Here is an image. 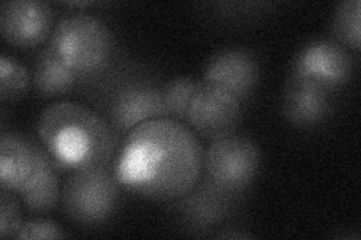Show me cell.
Listing matches in <instances>:
<instances>
[{
	"label": "cell",
	"mask_w": 361,
	"mask_h": 240,
	"mask_svg": "<svg viewBox=\"0 0 361 240\" xmlns=\"http://www.w3.org/2000/svg\"><path fill=\"white\" fill-rule=\"evenodd\" d=\"M111 170L121 188L134 196L172 203L197 185L203 173V149L184 122L158 118L123 137Z\"/></svg>",
	"instance_id": "cell-1"
},
{
	"label": "cell",
	"mask_w": 361,
	"mask_h": 240,
	"mask_svg": "<svg viewBox=\"0 0 361 240\" xmlns=\"http://www.w3.org/2000/svg\"><path fill=\"white\" fill-rule=\"evenodd\" d=\"M37 135L59 173L111 165L118 132L103 114L74 101H56L37 122Z\"/></svg>",
	"instance_id": "cell-2"
},
{
	"label": "cell",
	"mask_w": 361,
	"mask_h": 240,
	"mask_svg": "<svg viewBox=\"0 0 361 240\" xmlns=\"http://www.w3.org/2000/svg\"><path fill=\"white\" fill-rule=\"evenodd\" d=\"M49 47L80 82L109 72L116 61V38L106 23L90 14H73L54 25Z\"/></svg>",
	"instance_id": "cell-3"
},
{
	"label": "cell",
	"mask_w": 361,
	"mask_h": 240,
	"mask_svg": "<svg viewBox=\"0 0 361 240\" xmlns=\"http://www.w3.org/2000/svg\"><path fill=\"white\" fill-rule=\"evenodd\" d=\"M121 185L111 165L73 171L61 191V208L71 222L98 227L115 215Z\"/></svg>",
	"instance_id": "cell-4"
},
{
	"label": "cell",
	"mask_w": 361,
	"mask_h": 240,
	"mask_svg": "<svg viewBox=\"0 0 361 240\" xmlns=\"http://www.w3.org/2000/svg\"><path fill=\"white\" fill-rule=\"evenodd\" d=\"M259 170L261 151L252 139L241 134L212 140L203 152L205 179L238 196L256 180Z\"/></svg>",
	"instance_id": "cell-5"
},
{
	"label": "cell",
	"mask_w": 361,
	"mask_h": 240,
	"mask_svg": "<svg viewBox=\"0 0 361 240\" xmlns=\"http://www.w3.org/2000/svg\"><path fill=\"white\" fill-rule=\"evenodd\" d=\"M104 118L118 135H127L143 122L167 118L161 87L145 77L123 78L110 90Z\"/></svg>",
	"instance_id": "cell-6"
},
{
	"label": "cell",
	"mask_w": 361,
	"mask_h": 240,
	"mask_svg": "<svg viewBox=\"0 0 361 240\" xmlns=\"http://www.w3.org/2000/svg\"><path fill=\"white\" fill-rule=\"evenodd\" d=\"M243 118V101L221 86L202 82L185 113V125L208 141L233 134Z\"/></svg>",
	"instance_id": "cell-7"
},
{
	"label": "cell",
	"mask_w": 361,
	"mask_h": 240,
	"mask_svg": "<svg viewBox=\"0 0 361 240\" xmlns=\"http://www.w3.org/2000/svg\"><path fill=\"white\" fill-rule=\"evenodd\" d=\"M238 197V194L226 191L205 179L199 180L187 196L172 203L180 224L193 233L207 234L231 220Z\"/></svg>",
	"instance_id": "cell-8"
},
{
	"label": "cell",
	"mask_w": 361,
	"mask_h": 240,
	"mask_svg": "<svg viewBox=\"0 0 361 240\" xmlns=\"http://www.w3.org/2000/svg\"><path fill=\"white\" fill-rule=\"evenodd\" d=\"M290 72L336 92L351 80L354 57L351 51L333 39H314L300 49Z\"/></svg>",
	"instance_id": "cell-9"
},
{
	"label": "cell",
	"mask_w": 361,
	"mask_h": 240,
	"mask_svg": "<svg viewBox=\"0 0 361 240\" xmlns=\"http://www.w3.org/2000/svg\"><path fill=\"white\" fill-rule=\"evenodd\" d=\"M53 29V9L39 0H8L0 6V33L11 47L35 49Z\"/></svg>",
	"instance_id": "cell-10"
},
{
	"label": "cell",
	"mask_w": 361,
	"mask_h": 240,
	"mask_svg": "<svg viewBox=\"0 0 361 240\" xmlns=\"http://www.w3.org/2000/svg\"><path fill=\"white\" fill-rule=\"evenodd\" d=\"M333 96V90L290 72L281 98V111L286 120L298 128H316L329 119Z\"/></svg>",
	"instance_id": "cell-11"
},
{
	"label": "cell",
	"mask_w": 361,
	"mask_h": 240,
	"mask_svg": "<svg viewBox=\"0 0 361 240\" xmlns=\"http://www.w3.org/2000/svg\"><path fill=\"white\" fill-rule=\"evenodd\" d=\"M256 56L243 47H229L209 57L202 72V82L229 90L241 101L250 96L259 83Z\"/></svg>",
	"instance_id": "cell-12"
},
{
	"label": "cell",
	"mask_w": 361,
	"mask_h": 240,
	"mask_svg": "<svg viewBox=\"0 0 361 240\" xmlns=\"http://www.w3.org/2000/svg\"><path fill=\"white\" fill-rule=\"evenodd\" d=\"M42 153L41 144L29 141L17 132L0 137V185L18 194L35 175Z\"/></svg>",
	"instance_id": "cell-13"
},
{
	"label": "cell",
	"mask_w": 361,
	"mask_h": 240,
	"mask_svg": "<svg viewBox=\"0 0 361 240\" xmlns=\"http://www.w3.org/2000/svg\"><path fill=\"white\" fill-rule=\"evenodd\" d=\"M58 175L59 170L54 167L50 156L42 149L35 175L16 196L29 212L47 213L53 210L61 200Z\"/></svg>",
	"instance_id": "cell-14"
},
{
	"label": "cell",
	"mask_w": 361,
	"mask_h": 240,
	"mask_svg": "<svg viewBox=\"0 0 361 240\" xmlns=\"http://www.w3.org/2000/svg\"><path fill=\"white\" fill-rule=\"evenodd\" d=\"M30 75L33 89L42 98L63 96L80 83L78 77L51 51L49 45L35 57Z\"/></svg>",
	"instance_id": "cell-15"
},
{
	"label": "cell",
	"mask_w": 361,
	"mask_h": 240,
	"mask_svg": "<svg viewBox=\"0 0 361 240\" xmlns=\"http://www.w3.org/2000/svg\"><path fill=\"white\" fill-rule=\"evenodd\" d=\"M331 39L349 51H360L361 42V4L346 0L334 11L331 20Z\"/></svg>",
	"instance_id": "cell-16"
},
{
	"label": "cell",
	"mask_w": 361,
	"mask_h": 240,
	"mask_svg": "<svg viewBox=\"0 0 361 240\" xmlns=\"http://www.w3.org/2000/svg\"><path fill=\"white\" fill-rule=\"evenodd\" d=\"M32 86L30 71L14 57L4 53L0 57V99L14 102Z\"/></svg>",
	"instance_id": "cell-17"
},
{
	"label": "cell",
	"mask_w": 361,
	"mask_h": 240,
	"mask_svg": "<svg viewBox=\"0 0 361 240\" xmlns=\"http://www.w3.org/2000/svg\"><path fill=\"white\" fill-rule=\"evenodd\" d=\"M200 80L191 77H176L161 87L166 116L178 122H184L188 104Z\"/></svg>",
	"instance_id": "cell-18"
},
{
	"label": "cell",
	"mask_w": 361,
	"mask_h": 240,
	"mask_svg": "<svg viewBox=\"0 0 361 240\" xmlns=\"http://www.w3.org/2000/svg\"><path fill=\"white\" fill-rule=\"evenodd\" d=\"M21 224L20 198L14 192L2 189L0 192V236L4 239H14Z\"/></svg>",
	"instance_id": "cell-19"
},
{
	"label": "cell",
	"mask_w": 361,
	"mask_h": 240,
	"mask_svg": "<svg viewBox=\"0 0 361 240\" xmlns=\"http://www.w3.org/2000/svg\"><path fill=\"white\" fill-rule=\"evenodd\" d=\"M66 233L63 228L49 218H32L23 221L14 239L29 240V239H63Z\"/></svg>",
	"instance_id": "cell-20"
},
{
	"label": "cell",
	"mask_w": 361,
	"mask_h": 240,
	"mask_svg": "<svg viewBox=\"0 0 361 240\" xmlns=\"http://www.w3.org/2000/svg\"><path fill=\"white\" fill-rule=\"evenodd\" d=\"M212 236H214V237H220V239H252V237H255L253 233L226 230V228H223L221 232H216Z\"/></svg>",
	"instance_id": "cell-21"
},
{
	"label": "cell",
	"mask_w": 361,
	"mask_h": 240,
	"mask_svg": "<svg viewBox=\"0 0 361 240\" xmlns=\"http://www.w3.org/2000/svg\"><path fill=\"white\" fill-rule=\"evenodd\" d=\"M66 6H71V8H87V6H92L95 5L94 2H73V4H65Z\"/></svg>",
	"instance_id": "cell-22"
}]
</instances>
